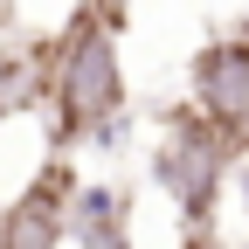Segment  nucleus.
<instances>
[{
  "instance_id": "1",
  "label": "nucleus",
  "mask_w": 249,
  "mask_h": 249,
  "mask_svg": "<svg viewBox=\"0 0 249 249\" xmlns=\"http://www.w3.org/2000/svg\"><path fill=\"white\" fill-rule=\"evenodd\" d=\"M49 104H55V139H111L124 118V62H118V21L83 7L76 28L55 49L49 70Z\"/></svg>"
},
{
  "instance_id": "2",
  "label": "nucleus",
  "mask_w": 249,
  "mask_h": 249,
  "mask_svg": "<svg viewBox=\"0 0 249 249\" xmlns=\"http://www.w3.org/2000/svg\"><path fill=\"white\" fill-rule=\"evenodd\" d=\"M222 166H229V139L214 132V124H208L201 111H180V118H173V132H166V145H160V166H152V173H160V187L180 201L187 229L214 222Z\"/></svg>"
},
{
  "instance_id": "3",
  "label": "nucleus",
  "mask_w": 249,
  "mask_h": 249,
  "mask_svg": "<svg viewBox=\"0 0 249 249\" xmlns=\"http://www.w3.org/2000/svg\"><path fill=\"white\" fill-rule=\"evenodd\" d=\"M194 111H201L229 145L249 139V28L208 42V49L194 55Z\"/></svg>"
},
{
  "instance_id": "4",
  "label": "nucleus",
  "mask_w": 249,
  "mask_h": 249,
  "mask_svg": "<svg viewBox=\"0 0 249 249\" xmlns=\"http://www.w3.org/2000/svg\"><path fill=\"white\" fill-rule=\"evenodd\" d=\"M70 194H76V180L70 166H49L28 180V194L0 214V249H55L62 235H70Z\"/></svg>"
},
{
  "instance_id": "5",
  "label": "nucleus",
  "mask_w": 249,
  "mask_h": 249,
  "mask_svg": "<svg viewBox=\"0 0 249 249\" xmlns=\"http://www.w3.org/2000/svg\"><path fill=\"white\" fill-rule=\"evenodd\" d=\"M70 235L83 249H132V214L118 187H76L70 194Z\"/></svg>"
},
{
  "instance_id": "6",
  "label": "nucleus",
  "mask_w": 249,
  "mask_h": 249,
  "mask_svg": "<svg viewBox=\"0 0 249 249\" xmlns=\"http://www.w3.org/2000/svg\"><path fill=\"white\" fill-rule=\"evenodd\" d=\"M187 249H222V242H214V229H208V235L194 229V235H187Z\"/></svg>"
},
{
  "instance_id": "7",
  "label": "nucleus",
  "mask_w": 249,
  "mask_h": 249,
  "mask_svg": "<svg viewBox=\"0 0 249 249\" xmlns=\"http://www.w3.org/2000/svg\"><path fill=\"white\" fill-rule=\"evenodd\" d=\"M83 7H97V14H111V21H118V7H124V0H83Z\"/></svg>"
},
{
  "instance_id": "8",
  "label": "nucleus",
  "mask_w": 249,
  "mask_h": 249,
  "mask_svg": "<svg viewBox=\"0 0 249 249\" xmlns=\"http://www.w3.org/2000/svg\"><path fill=\"white\" fill-rule=\"evenodd\" d=\"M242 208H249V166H242Z\"/></svg>"
},
{
  "instance_id": "9",
  "label": "nucleus",
  "mask_w": 249,
  "mask_h": 249,
  "mask_svg": "<svg viewBox=\"0 0 249 249\" xmlns=\"http://www.w3.org/2000/svg\"><path fill=\"white\" fill-rule=\"evenodd\" d=\"M7 14H14V0H0V21H7Z\"/></svg>"
}]
</instances>
